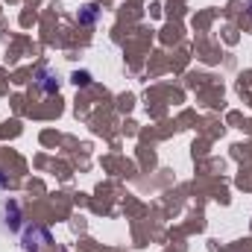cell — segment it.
Masks as SVG:
<instances>
[{"label":"cell","mask_w":252,"mask_h":252,"mask_svg":"<svg viewBox=\"0 0 252 252\" xmlns=\"http://www.w3.org/2000/svg\"><path fill=\"white\" fill-rule=\"evenodd\" d=\"M21 247L27 252H41V250H47V247H53V235H50V229L32 223V226H27L21 232Z\"/></svg>","instance_id":"1"},{"label":"cell","mask_w":252,"mask_h":252,"mask_svg":"<svg viewBox=\"0 0 252 252\" xmlns=\"http://www.w3.org/2000/svg\"><path fill=\"white\" fill-rule=\"evenodd\" d=\"M0 229L3 232H18L21 229V205L15 199H3V205H0Z\"/></svg>","instance_id":"2"},{"label":"cell","mask_w":252,"mask_h":252,"mask_svg":"<svg viewBox=\"0 0 252 252\" xmlns=\"http://www.w3.org/2000/svg\"><path fill=\"white\" fill-rule=\"evenodd\" d=\"M35 85H38L44 94H56V91H59V76H56L50 67H38V70H35Z\"/></svg>","instance_id":"3"},{"label":"cell","mask_w":252,"mask_h":252,"mask_svg":"<svg viewBox=\"0 0 252 252\" xmlns=\"http://www.w3.org/2000/svg\"><path fill=\"white\" fill-rule=\"evenodd\" d=\"M100 15H103V9H100L97 3H85V6L76 12V21H79L82 27H94V24L100 21Z\"/></svg>","instance_id":"4"},{"label":"cell","mask_w":252,"mask_h":252,"mask_svg":"<svg viewBox=\"0 0 252 252\" xmlns=\"http://www.w3.org/2000/svg\"><path fill=\"white\" fill-rule=\"evenodd\" d=\"M70 82H73V85H82V88H85V85H91V73H88V70H76V73L70 76Z\"/></svg>","instance_id":"5"},{"label":"cell","mask_w":252,"mask_h":252,"mask_svg":"<svg viewBox=\"0 0 252 252\" xmlns=\"http://www.w3.org/2000/svg\"><path fill=\"white\" fill-rule=\"evenodd\" d=\"M9 188V176L3 173V167H0V190H6Z\"/></svg>","instance_id":"6"},{"label":"cell","mask_w":252,"mask_h":252,"mask_svg":"<svg viewBox=\"0 0 252 252\" xmlns=\"http://www.w3.org/2000/svg\"><path fill=\"white\" fill-rule=\"evenodd\" d=\"M247 9H250V15H252V0H250V3H247Z\"/></svg>","instance_id":"7"}]
</instances>
